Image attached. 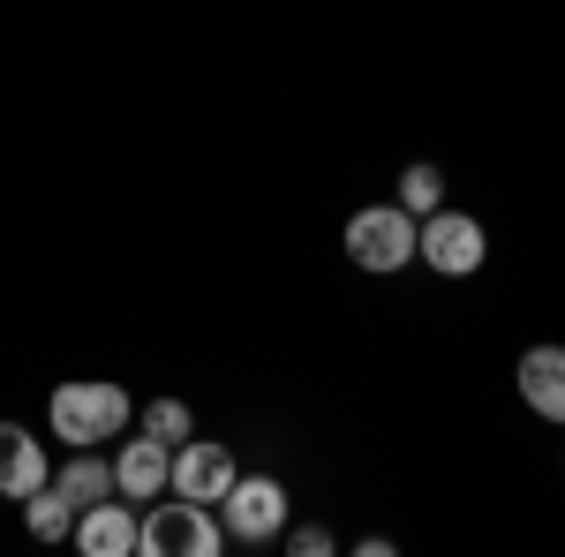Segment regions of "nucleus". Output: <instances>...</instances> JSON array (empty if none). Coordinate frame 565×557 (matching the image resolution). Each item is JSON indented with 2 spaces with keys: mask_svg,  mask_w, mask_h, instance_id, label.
Returning <instances> with one entry per match:
<instances>
[{
  "mask_svg": "<svg viewBox=\"0 0 565 557\" xmlns=\"http://www.w3.org/2000/svg\"><path fill=\"white\" fill-rule=\"evenodd\" d=\"M482 257H490V234H482V218L452 212V204L423 218V264H430L437 279H476Z\"/></svg>",
  "mask_w": 565,
  "mask_h": 557,
  "instance_id": "nucleus-5",
  "label": "nucleus"
},
{
  "mask_svg": "<svg viewBox=\"0 0 565 557\" xmlns=\"http://www.w3.org/2000/svg\"><path fill=\"white\" fill-rule=\"evenodd\" d=\"M129 422H136V399L121 385H106V377L53 385V399H45V429H53L68 452H84V444H114Z\"/></svg>",
  "mask_w": 565,
  "mask_h": 557,
  "instance_id": "nucleus-1",
  "label": "nucleus"
},
{
  "mask_svg": "<svg viewBox=\"0 0 565 557\" xmlns=\"http://www.w3.org/2000/svg\"><path fill=\"white\" fill-rule=\"evenodd\" d=\"M53 482V460H45V444L31 437L23 422H0V497H31V490H45Z\"/></svg>",
  "mask_w": 565,
  "mask_h": 557,
  "instance_id": "nucleus-9",
  "label": "nucleus"
},
{
  "mask_svg": "<svg viewBox=\"0 0 565 557\" xmlns=\"http://www.w3.org/2000/svg\"><path fill=\"white\" fill-rule=\"evenodd\" d=\"M84 557H143V513L129 497H98L76 513V535H68Z\"/></svg>",
  "mask_w": 565,
  "mask_h": 557,
  "instance_id": "nucleus-6",
  "label": "nucleus"
},
{
  "mask_svg": "<svg viewBox=\"0 0 565 557\" xmlns=\"http://www.w3.org/2000/svg\"><path fill=\"white\" fill-rule=\"evenodd\" d=\"M348 264L354 271H370V279H392V271H407V264H423V218L407 212L399 196L392 204H362L348 218Z\"/></svg>",
  "mask_w": 565,
  "mask_h": 557,
  "instance_id": "nucleus-2",
  "label": "nucleus"
},
{
  "mask_svg": "<svg viewBox=\"0 0 565 557\" xmlns=\"http://www.w3.org/2000/svg\"><path fill=\"white\" fill-rule=\"evenodd\" d=\"M53 490H61L76 513H84V505H98V497H121V490H114V460H98L90 444H84V452H68V460L53 468Z\"/></svg>",
  "mask_w": 565,
  "mask_h": 557,
  "instance_id": "nucleus-11",
  "label": "nucleus"
},
{
  "mask_svg": "<svg viewBox=\"0 0 565 557\" xmlns=\"http://www.w3.org/2000/svg\"><path fill=\"white\" fill-rule=\"evenodd\" d=\"M279 543H287L295 557H332V550H340V543H332V527H287Z\"/></svg>",
  "mask_w": 565,
  "mask_h": 557,
  "instance_id": "nucleus-15",
  "label": "nucleus"
},
{
  "mask_svg": "<svg viewBox=\"0 0 565 557\" xmlns=\"http://www.w3.org/2000/svg\"><path fill=\"white\" fill-rule=\"evenodd\" d=\"M218 519H226V543H279L287 535V519H295V505H287V482H271V474H242L226 497H218Z\"/></svg>",
  "mask_w": 565,
  "mask_h": 557,
  "instance_id": "nucleus-4",
  "label": "nucleus"
},
{
  "mask_svg": "<svg viewBox=\"0 0 565 557\" xmlns=\"http://www.w3.org/2000/svg\"><path fill=\"white\" fill-rule=\"evenodd\" d=\"M399 204L415 218H430V212H445V167H430V159H415V167L399 173V189H392Z\"/></svg>",
  "mask_w": 565,
  "mask_h": 557,
  "instance_id": "nucleus-13",
  "label": "nucleus"
},
{
  "mask_svg": "<svg viewBox=\"0 0 565 557\" xmlns=\"http://www.w3.org/2000/svg\"><path fill=\"white\" fill-rule=\"evenodd\" d=\"M234 482H242V468H234V444H212V437H189V444H174V497L218 505Z\"/></svg>",
  "mask_w": 565,
  "mask_h": 557,
  "instance_id": "nucleus-7",
  "label": "nucleus"
},
{
  "mask_svg": "<svg viewBox=\"0 0 565 557\" xmlns=\"http://www.w3.org/2000/svg\"><path fill=\"white\" fill-rule=\"evenodd\" d=\"M114 490H121L129 505H151V497H167V490H174V444H159L151 429H136L129 444L114 452Z\"/></svg>",
  "mask_w": 565,
  "mask_h": 557,
  "instance_id": "nucleus-8",
  "label": "nucleus"
},
{
  "mask_svg": "<svg viewBox=\"0 0 565 557\" xmlns=\"http://www.w3.org/2000/svg\"><path fill=\"white\" fill-rule=\"evenodd\" d=\"M513 385H521L527 415H543V422L565 429V346H527L521 369H513Z\"/></svg>",
  "mask_w": 565,
  "mask_h": 557,
  "instance_id": "nucleus-10",
  "label": "nucleus"
},
{
  "mask_svg": "<svg viewBox=\"0 0 565 557\" xmlns=\"http://www.w3.org/2000/svg\"><path fill=\"white\" fill-rule=\"evenodd\" d=\"M143 429H151L159 444H189V437H196V415H189L181 399H151V407H143Z\"/></svg>",
  "mask_w": 565,
  "mask_h": 557,
  "instance_id": "nucleus-14",
  "label": "nucleus"
},
{
  "mask_svg": "<svg viewBox=\"0 0 565 557\" xmlns=\"http://www.w3.org/2000/svg\"><path fill=\"white\" fill-rule=\"evenodd\" d=\"M23 527H31V543H68V535H76V505L45 482V490L23 497Z\"/></svg>",
  "mask_w": 565,
  "mask_h": 557,
  "instance_id": "nucleus-12",
  "label": "nucleus"
},
{
  "mask_svg": "<svg viewBox=\"0 0 565 557\" xmlns=\"http://www.w3.org/2000/svg\"><path fill=\"white\" fill-rule=\"evenodd\" d=\"M226 550V519L218 505H196V497H151L143 505V557H218Z\"/></svg>",
  "mask_w": 565,
  "mask_h": 557,
  "instance_id": "nucleus-3",
  "label": "nucleus"
}]
</instances>
